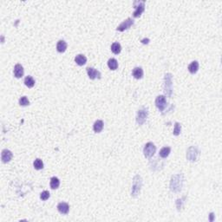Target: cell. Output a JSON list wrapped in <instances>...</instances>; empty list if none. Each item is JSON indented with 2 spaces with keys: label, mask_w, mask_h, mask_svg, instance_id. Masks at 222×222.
I'll return each instance as SVG.
<instances>
[{
  "label": "cell",
  "mask_w": 222,
  "mask_h": 222,
  "mask_svg": "<svg viewBox=\"0 0 222 222\" xmlns=\"http://www.w3.org/2000/svg\"><path fill=\"white\" fill-rule=\"evenodd\" d=\"M184 182V178L182 174H176L172 176L170 182V189L174 193L180 192L182 190Z\"/></svg>",
  "instance_id": "1"
},
{
  "label": "cell",
  "mask_w": 222,
  "mask_h": 222,
  "mask_svg": "<svg viewBox=\"0 0 222 222\" xmlns=\"http://www.w3.org/2000/svg\"><path fill=\"white\" fill-rule=\"evenodd\" d=\"M141 186H142V180L140 175H135L133 180V185H132L131 194L133 197H136L139 195L141 191Z\"/></svg>",
  "instance_id": "2"
},
{
  "label": "cell",
  "mask_w": 222,
  "mask_h": 222,
  "mask_svg": "<svg viewBox=\"0 0 222 222\" xmlns=\"http://www.w3.org/2000/svg\"><path fill=\"white\" fill-rule=\"evenodd\" d=\"M173 82H172V74L167 73L164 77V92L165 95L168 97H171L173 93Z\"/></svg>",
  "instance_id": "3"
},
{
  "label": "cell",
  "mask_w": 222,
  "mask_h": 222,
  "mask_svg": "<svg viewBox=\"0 0 222 222\" xmlns=\"http://www.w3.org/2000/svg\"><path fill=\"white\" fill-rule=\"evenodd\" d=\"M148 115V108L142 107L141 109H140L137 112V115H136V122H137V124L142 125L147 120Z\"/></svg>",
  "instance_id": "4"
},
{
  "label": "cell",
  "mask_w": 222,
  "mask_h": 222,
  "mask_svg": "<svg viewBox=\"0 0 222 222\" xmlns=\"http://www.w3.org/2000/svg\"><path fill=\"white\" fill-rule=\"evenodd\" d=\"M155 151H156V147L154 146V144L153 142H148L143 148V154H144L145 157H147V158L152 157L154 154Z\"/></svg>",
  "instance_id": "5"
},
{
  "label": "cell",
  "mask_w": 222,
  "mask_h": 222,
  "mask_svg": "<svg viewBox=\"0 0 222 222\" xmlns=\"http://www.w3.org/2000/svg\"><path fill=\"white\" fill-rule=\"evenodd\" d=\"M200 154V152H199V149L193 146V147H190L188 149H187V158L190 161V162H196L197 161V158Z\"/></svg>",
  "instance_id": "6"
},
{
  "label": "cell",
  "mask_w": 222,
  "mask_h": 222,
  "mask_svg": "<svg viewBox=\"0 0 222 222\" xmlns=\"http://www.w3.org/2000/svg\"><path fill=\"white\" fill-rule=\"evenodd\" d=\"M134 6L135 7V10L133 14L134 18H139L141 17L142 12L145 9V3L143 1H135L134 2Z\"/></svg>",
  "instance_id": "7"
},
{
  "label": "cell",
  "mask_w": 222,
  "mask_h": 222,
  "mask_svg": "<svg viewBox=\"0 0 222 222\" xmlns=\"http://www.w3.org/2000/svg\"><path fill=\"white\" fill-rule=\"evenodd\" d=\"M167 100L164 96H159L155 99V105L160 111H163L167 107Z\"/></svg>",
  "instance_id": "8"
},
{
  "label": "cell",
  "mask_w": 222,
  "mask_h": 222,
  "mask_svg": "<svg viewBox=\"0 0 222 222\" xmlns=\"http://www.w3.org/2000/svg\"><path fill=\"white\" fill-rule=\"evenodd\" d=\"M134 24V20L132 18H128L125 21H123L121 24L116 28V30L118 31H124L125 30H128Z\"/></svg>",
  "instance_id": "9"
},
{
  "label": "cell",
  "mask_w": 222,
  "mask_h": 222,
  "mask_svg": "<svg viewBox=\"0 0 222 222\" xmlns=\"http://www.w3.org/2000/svg\"><path fill=\"white\" fill-rule=\"evenodd\" d=\"M12 157H13V154H12V153L10 150H8V149H4L3 151H2V154H1V159H2V162H4V163H7V162H9L11 161V159H12Z\"/></svg>",
  "instance_id": "10"
},
{
  "label": "cell",
  "mask_w": 222,
  "mask_h": 222,
  "mask_svg": "<svg viewBox=\"0 0 222 222\" xmlns=\"http://www.w3.org/2000/svg\"><path fill=\"white\" fill-rule=\"evenodd\" d=\"M87 73H88V76L91 80H94L96 78H101V73L94 68H90V67L87 68Z\"/></svg>",
  "instance_id": "11"
},
{
  "label": "cell",
  "mask_w": 222,
  "mask_h": 222,
  "mask_svg": "<svg viewBox=\"0 0 222 222\" xmlns=\"http://www.w3.org/2000/svg\"><path fill=\"white\" fill-rule=\"evenodd\" d=\"M57 210L62 214H67L70 210V206L66 202H60L57 205Z\"/></svg>",
  "instance_id": "12"
},
{
  "label": "cell",
  "mask_w": 222,
  "mask_h": 222,
  "mask_svg": "<svg viewBox=\"0 0 222 222\" xmlns=\"http://www.w3.org/2000/svg\"><path fill=\"white\" fill-rule=\"evenodd\" d=\"M13 72H14L15 77L21 78L24 76V68H23V66L21 64H19V63L16 64L15 67H14V71Z\"/></svg>",
  "instance_id": "13"
},
{
  "label": "cell",
  "mask_w": 222,
  "mask_h": 222,
  "mask_svg": "<svg viewBox=\"0 0 222 222\" xmlns=\"http://www.w3.org/2000/svg\"><path fill=\"white\" fill-rule=\"evenodd\" d=\"M132 74L135 79H141L143 76V70L141 67H135L132 71Z\"/></svg>",
  "instance_id": "14"
},
{
  "label": "cell",
  "mask_w": 222,
  "mask_h": 222,
  "mask_svg": "<svg viewBox=\"0 0 222 222\" xmlns=\"http://www.w3.org/2000/svg\"><path fill=\"white\" fill-rule=\"evenodd\" d=\"M75 62H76V64H78L79 66H82V65H84V64L86 63L87 58H86V57H85L84 55L79 54V55H77V56L75 57Z\"/></svg>",
  "instance_id": "15"
},
{
  "label": "cell",
  "mask_w": 222,
  "mask_h": 222,
  "mask_svg": "<svg viewBox=\"0 0 222 222\" xmlns=\"http://www.w3.org/2000/svg\"><path fill=\"white\" fill-rule=\"evenodd\" d=\"M67 49V43L63 40H59L57 44V51L59 53H62Z\"/></svg>",
  "instance_id": "16"
},
{
  "label": "cell",
  "mask_w": 222,
  "mask_h": 222,
  "mask_svg": "<svg viewBox=\"0 0 222 222\" xmlns=\"http://www.w3.org/2000/svg\"><path fill=\"white\" fill-rule=\"evenodd\" d=\"M199 70V62L197 61H193L188 66V71L191 74H195Z\"/></svg>",
  "instance_id": "17"
},
{
  "label": "cell",
  "mask_w": 222,
  "mask_h": 222,
  "mask_svg": "<svg viewBox=\"0 0 222 222\" xmlns=\"http://www.w3.org/2000/svg\"><path fill=\"white\" fill-rule=\"evenodd\" d=\"M103 129V121L101 120H97L95 121L94 126H93V129L96 133H100Z\"/></svg>",
  "instance_id": "18"
},
{
  "label": "cell",
  "mask_w": 222,
  "mask_h": 222,
  "mask_svg": "<svg viewBox=\"0 0 222 222\" xmlns=\"http://www.w3.org/2000/svg\"><path fill=\"white\" fill-rule=\"evenodd\" d=\"M170 152H171V148L169 147H164V148H162V149L160 150L159 155L162 158H167L169 155Z\"/></svg>",
  "instance_id": "19"
},
{
  "label": "cell",
  "mask_w": 222,
  "mask_h": 222,
  "mask_svg": "<svg viewBox=\"0 0 222 222\" xmlns=\"http://www.w3.org/2000/svg\"><path fill=\"white\" fill-rule=\"evenodd\" d=\"M108 66L110 69L111 71H115L118 68V62L116 59L115 58H110V60L108 61Z\"/></svg>",
  "instance_id": "20"
},
{
  "label": "cell",
  "mask_w": 222,
  "mask_h": 222,
  "mask_svg": "<svg viewBox=\"0 0 222 222\" xmlns=\"http://www.w3.org/2000/svg\"><path fill=\"white\" fill-rule=\"evenodd\" d=\"M50 185H51V187L52 189H57V188H58L59 186H60V181H59V179L57 178V177H52L51 179V183H50Z\"/></svg>",
  "instance_id": "21"
},
{
  "label": "cell",
  "mask_w": 222,
  "mask_h": 222,
  "mask_svg": "<svg viewBox=\"0 0 222 222\" xmlns=\"http://www.w3.org/2000/svg\"><path fill=\"white\" fill-rule=\"evenodd\" d=\"M111 51H112V52L114 54H116V55L119 54L121 51V44L119 43H112V45H111Z\"/></svg>",
  "instance_id": "22"
},
{
  "label": "cell",
  "mask_w": 222,
  "mask_h": 222,
  "mask_svg": "<svg viewBox=\"0 0 222 222\" xmlns=\"http://www.w3.org/2000/svg\"><path fill=\"white\" fill-rule=\"evenodd\" d=\"M24 84H25L28 88H32V87L35 85V80L33 79L32 76H26L25 79H24Z\"/></svg>",
  "instance_id": "23"
},
{
  "label": "cell",
  "mask_w": 222,
  "mask_h": 222,
  "mask_svg": "<svg viewBox=\"0 0 222 222\" xmlns=\"http://www.w3.org/2000/svg\"><path fill=\"white\" fill-rule=\"evenodd\" d=\"M33 166H34L35 169L40 170V169L43 168V161L41 159H36L34 163H33Z\"/></svg>",
  "instance_id": "24"
},
{
  "label": "cell",
  "mask_w": 222,
  "mask_h": 222,
  "mask_svg": "<svg viewBox=\"0 0 222 222\" xmlns=\"http://www.w3.org/2000/svg\"><path fill=\"white\" fill-rule=\"evenodd\" d=\"M181 132H182V125L179 122H175L174 128H173V135L177 136L181 134Z\"/></svg>",
  "instance_id": "25"
},
{
  "label": "cell",
  "mask_w": 222,
  "mask_h": 222,
  "mask_svg": "<svg viewBox=\"0 0 222 222\" xmlns=\"http://www.w3.org/2000/svg\"><path fill=\"white\" fill-rule=\"evenodd\" d=\"M19 104L21 106H28L30 104V101L26 96H22L19 99Z\"/></svg>",
  "instance_id": "26"
},
{
  "label": "cell",
  "mask_w": 222,
  "mask_h": 222,
  "mask_svg": "<svg viewBox=\"0 0 222 222\" xmlns=\"http://www.w3.org/2000/svg\"><path fill=\"white\" fill-rule=\"evenodd\" d=\"M50 193L49 191H43V192L41 193L40 194V199L43 200V201H47L49 198H50Z\"/></svg>",
  "instance_id": "27"
}]
</instances>
